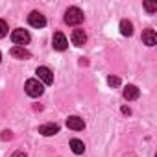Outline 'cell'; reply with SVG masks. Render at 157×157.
<instances>
[{"instance_id": "44dd1931", "label": "cell", "mask_w": 157, "mask_h": 157, "mask_svg": "<svg viewBox=\"0 0 157 157\" xmlns=\"http://www.w3.org/2000/svg\"><path fill=\"white\" fill-rule=\"evenodd\" d=\"M0 61H2V54H0Z\"/></svg>"}, {"instance_id": "e0dca14e", "label": "cell", "mask_w": 157, "mask_h": 157, "mask_svg": "<svg viewBox=\"0 0 157 157\" xmlns=\"http://www.w3.org/2000/svg\"><path fill=\"white\" fill-rule=\"evenodd\" d=\"M144 10H146L148 13H155V11H157V6L151 4V2H144Z\"/></svg>"}, {"instance_id": "ac0fdd59", "label": "cell", "mask_w": 157, "mask_h": 157, "mask_svg": "<svg viewBox=\"0 0 157 157\" xmlns=\"http://www.w3.org/2000/svg\"><path fill=\"white\" fill-rule=\"evenodd\" d=\"M11 137H13V133H11L10 129H6V131H2V139H4V140H8V139H11Z\"/></svg>"}, {"instance_id": "6da1fadb", "label": "cell", "mask_w": 157, "mask_h": 157, "mask_svg": "<svg viewBox=\"0 0 157 157\" xmlns=\"http://www.w3.org/2000/svg\"><path fill=\"white\" fill-rule=\"evenodd\" d=\"M65 22L68 26H78L80 22H83V11L80 8H68L65 13Z\"/></svg>"}, {"instance_id": "52a82bcc", "label": "cell", "mask_w": 157, "mask_h": 157, "mask_svg": "<svg viewBox=\"0 0 157 157\" xmlns=\"http://www.w3.org/2000/svg\"><path fill=\"white\" fill-rule=\"evenodd\" d=\"M70 41H72L74 46H83L87 43V33L83 30H74L72 35H70Z\"/></svg>"}, {"instance_id": "2e32d148", "label": "cell", "mask_w": 157, "mask_h": 157, "mask_svg": "<svg viewBox=\"0 0 157 157\" xmlns=\"http://www.w3.org/2000/svg\"><path fill=\"white\" fill-rule=\"evenodd\" d=\"M107 83H109L111 87H118V85H120V80H118V78H115V76H109V78H107Z\"/></svg>"}, {"instance_id": "3957f363", "label": "cell", "mask_w": 157, "mask_h": 157, "mask_svg": "<svg viewBox=\"0 0 157 157\" xmlns=\"http://www.w3.org/2000/svg\"><path fill=\"white\" fill-rule=\"evenodd\" d=\"M11 41L15 43V46H24V44L30 43V33H28L26 30L19 28V30H15V32L11 33Z\"/></svg>"}, {"instance_id": "9c48e42d", "label": "cell", "mask_w": 157, "mask_h": 157, "mask_svg": "<svg viewBox=\"0 0 157 157\" xmlns=\"http://www.w3.org/2000/svg\"><path fill=\"white\" fill-rule=\"evenodd\" d=\"M57 131H59V126L57 124H43V126H39V133L44 135V137H52Z\"/></svg>"}, {"instance_id": "8fae6325", "label": "cell", "mask_w": 157, "mask_h": 157, "mask_svg": "<svg viewBox=\"0 0 157 157\" xmlns=\"http://www.w3.org/2000/svg\"><path fill=\"white\" fill-rule=\"evenodd\" d=\"M142 41H144V44L153 46V44L157 43V35H155V32H153V30H144V32H142Z\"/></svg>"}, {"instance_id": "ba28073f", "label": "cell", "mask_w": 157, "mask_h": 157, "mask_svg": "<svg viewBox=\"0 0 157 157\" xmlns=\"http://www.w3.org/2000/svg\"><path fill=\"white\" fill-rule=\"evenodd\" d=\"M67 128L68 129H74V131H82L85 128V122L80 117H68L67 118Z\"/></svg>"}, {"instance_id": "4fadbf2b", "label": "cell", "mask_w": 157, "mask_h": 157, "mask_svg": "<svg viewBox=\"0 0 157 157\" xmlns=\"http://www.w3.org/2000/svg\"><path fill=\"white\" fill-rule=\"evenodd\" d=\"M70 148H72V151H74L76 155H82V153L85 151V144H83L80 139H72V140H70Z\"/></svg>"}, {"instance_id": "30bf717a", "label": "cell", "mask_w": 157, "mask_h": 157, "mask_svg": "<svg viewBox=\"0 0 157 157\" xmlns=\"http://www.w3.org/2000/svg\"><path fill=\"white\" fill-rule=\"evenodd\" d=\"M11 56L17 57V59H30L32 54H30L24 46H13V48H11Z\"/></svg>"}, {"instance_id": "d6986e66", "label": "cell", "mask_w": 157, "mask_h": 157, "mask_svg": "<svg viewBox=\"0 0 157 157\" xmlns=\"http://www.w3.org/2000/svg\"><path fill=\"white\" fill-rule=\"evenodd\" d=\"M13 157H26V153H22V151H15Z\"/></svg>"}, {"instance_id": "5bb4252c", "label": "cell", "mask_w": 157, "mask_h": 157, "mask_svg": "<svg viewBox=\"0 0 157 157\" xmlns=\"http://www.w3.org/2000/svg\"><path fill=\"white\" fill-rule=\"evenodd\" d=\"M120 33L122 35H126V37H129L131 33H133V24L129 22V21H120Z\"/></svg>"}, {"instance_id": "5b68a950", "label": "cell", "mask_w": 157, "mask_h": 157, "mask_svg": "<svg viewBox=\"0 0 157 157\" xmlns=\"http://www.w3.org/2000/svg\"><path fill=\"white\" fill-rule=\"evenodd\" d=\"M28 22H30V26H33V28H43V26L46 24V19H44L43 13L32 11V13L28 15Z\"/></svg>"}, {"instance_id": "277c9868", "label": "cell", "mask_w": 157, "mask_h": 157, "mask_svg": "<svg viewBox=\"0 0 157 157\" xmlns=\"http://www.w3.org/2000/svg\"><path fill=\"white\" fill-rule=\"evenodd\" d=\"M37 76H39L41 83H44V85L54 83V74H52V70H50L48 67H39V68H37Z\"/></svg>"}, {"instance_id": "7c38bea8", "label": "cell", "mask_w": 157, "mask_h": 157, "mask_svg": "<svg viewBox=\"0 0 157 157\" xmlns=\"http://www.w3.org/2000/svg\"><path fill=\"white\" fill-rule=\"evenodd\" d=\"M139 94H140V93H139V89H137L135 85H128V87L124 89V98H126V100H137Z\"/></svg>"}, {"instance_id": "ffe728a7", "label": "cell", "mask_w": 157, "mask_h": 157, "mask_svg": "<svg viewBox=\"0 0 157 157\" xmlns=\"http://www.w3.org/2000/svg\"><path fill=\"white\" fill-rule=\"evenodd\" d=\"M122 113H124V115H129V113H131V109H129V107H122Z\"/></svg>"}, {"instance_id": "8992f818", "label": "cell", "mask_w": 157, "mask_h": 157, "mask_svg": "<svg viewBox=\"0 0 157 157\" xmlns=\"http://www.w3.org/2000/svg\"><path fill=\"white\" fill-rule=\"evenodd\" d=\"M52 44H54V48H56V50L63 52V50H67L68 41H67V37H65L61 32H56V33H54V37H52Z\"/></svg>"}, {"instance_id": "7a4b0ae2", "label": "cell", "mask_w": 157, "mask_h": 157, "mask_svg": "<svg viewBox=\"0 0 157 157\" xmlns=\"http://www.w3.org/2000/svg\"><path fill=\"white\" fill-rule=\"evenodd\" d=\"M24 89H26V94H28V96H32V98L41 96V94H43V91H44L43 83H41L39 80H35V78H32V80H28V82H26Z\"/></svg>"}, {"instance_id": "9a60e30c", "label": "cell", "mask_w": 157, "mask_h": 157, "mask_svg": "<svg viewBox=\"0 0 157 157\" xmlns=\"http://www.w3.org/2000/svg\"><path fill=\"white\" fill-rule=\"evenodd\" d=\"M6 35H8V24H6V21L0 19V39L6 37Z\"/></svg>"}]
</instances>
